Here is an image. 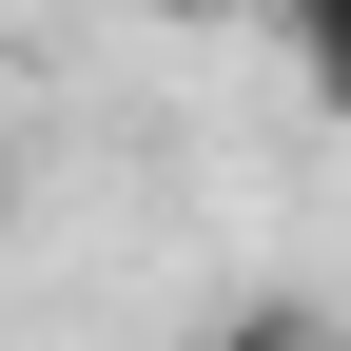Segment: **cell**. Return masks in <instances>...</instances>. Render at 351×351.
<instances>
[{"instance_id":"obj_1","label":"cell","mask_w":351,"mask_h":351,"mask_svg":"<svg viewBox=\"0 0 351 351\" xmlns=\"http://www.w3.org/2000/svg\"><path fill=\"white\" fill-rule=\"evenodd\" d=\"M254 20H274L293 98H313V117H351V0H254Z\"/></svg>"},{"instance_id":"obj_2","label":"cell","mask_w":351,"mask_h":351,"mask_svg":"<svg viewBox=\"0 0 351 351\" xmlns=\"http://www.w3.org/2000/svg\"><path fill=\"white\" fill-rule=\"evenodd\" d=\"M195 351H351V332H332V313H313V293H254V313H215V332H195Z\"/></svg>"},{"instance_id":"obj_3","label":"cell","mask_w":351,"mask_h":351,"mask_svg":"<svg viewBox=\"0 0 351 351\" xmlns=\"http://www.w3.org/2000/svg\"><path fill=\"white\" fill-rule=\"evenodd\" d=\"M0 234H20V137H0Z\"/></svg>"}]
</instances>
